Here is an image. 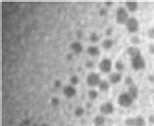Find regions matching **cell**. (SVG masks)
<instances>
[{
    "label": "cell",
    "instance_id": "obj_22",
    "mask_svg": "<svg viewBox=\"0 0 154 126\" xmlns=\"http://www.w3.org/2000/svg\"><path fill=\"white\" fill-rule=\"evenodd\" d=\"M89 39H90V41L93 42V43H97L100 40V36L96 33V32H92V33L90 34V37H89Z\"/></svg>",
    "mask_w": 154,
    "mask_h": 126
},
{
    "label": "cell",
    "instance_id": "obj_30",
    "mask_svg": "<svg viewBox=\"0 0 154 126\" xmlns=\"http://www.w3.org/2000/svg\"><path fill=\"white\" fill-rule=\"evenodd\" d=\"M28 125H30V121L28 119H23L22 124H20V126H28Z\"/></svg>",
    "mask_w": 154,
    "mask_h": 126
},
{
    "label": "cell",
    "instance_id": "obj_29",
    "mask_svg": "<svg viewBox=\"0 0 154 126\" xmlns=\"http://www.w3.org/2000/svg\"><path fill=\"white\" fill-rule=\"evenodd\" d=\"M54 86H55L56 88H60V86H62V81H60V79H57V80L55 81V83H54Z\"/></svg>",
    "mask_w": 154,
    "mask_h": 126
},
{
    "label": "cell",
    "instance_id": "obj_20",
    "mask_svg": "<svg viewBox=\"0 0 154 126\" xmlns=\"http://www.w3.org/2000/svg\"><path fill=\"white\" fill-rule=\"evenodd\" d=\"M115 68H116V71H124V68H125V65L124 63L122 62V61H116L115 62Z\"/></svg>",
    "mask_w": 154,
    "mask_h": 126
},
{
    "label": "cell",
    "instance_id": "obj_31",
    "mask_svg": "<svg viewBox=\"0 0 154 126\" xmlns=\"http://www.w3.org/2000/svg\"><path fill=\"white\" fill-rule=\"evenodd\" d=\"M86 67L88 68H92L94 67V62H92V61H87L86 62Z\"/></svg>",
    "mask_w": 154,
    "mask_h": 126
},
{
    "label": "cell",
    "instance_id": "obj_27",
    "mask_svg": "<svg viewBox=\"0 0 154 126\" xmlns=\"http://www.w3.org/2000/svg\"><path fill=\"white\" fill-rule=\"evenodd\" d=\"M51 105L54 106V107H58L60 105V100L58 98H56V97H54V98H52L51 100Z\"/></svg>",
    "mask_w": 154,
    "mask_h": 126
},
{
    "label": "cell",
    "instance_id": "obj_12",
    "mask_svg": "<svg viewBox=\"0 0 154 126\" xmlns=\"http://www.w3.org/2000/svg\"><path fill=\"white\" fill-rule=\"evenodd\" d=\"M125 7L129 12H136L139 9V3L136 1H127L125 2Z\"/></svg>",
    "mask_w": 154,
    "mask_h": 126
},
{
    "label": "cell",
    "instance_id": "obj_13",
    "mask_svg": "<svg viewBox=\"0 0 154 126\" xmlns=\"http://www.w3.org/2000/svg\"><path fill=\"white\" fill-rule=\"evenodd\" d=\"M127 92L129 93L130 95H131V97L134 100L137 99V97H139V88H137L135 84H133V85H131V86H129Z\"/></svg>",
    "mask_w": 154,
    "mask_h": 126
},
{
    "label": "cell",
    "instance_id": "obj_35",
    "mask_svg": "<svg viewBox=\"0 0 154 126\" xmlns=\"http://www.w3.org/2000/svg\"><path fill=\"white\" fill-rule=\"evenodd\" d=\"M106 14H107V11H106V9H104V8H103V9L100 10V16H104Z\"/></svg>",
    "mask_w": 154,
    "mask_h": 126
},
{
    "label": "cell",
    "instance_id": "obj_38",
    "mask_svg": "<svg viewBox=\"0 0 154 126\" xmlns=\"http://www.w3.org/2000/svg\"><path fill=\"white\" fill-rule=\"evenodd\" d=\"M106 5H107V6H111V5H112V3H111V2H108V3H106Z\"/></svg>",
    "mask_w": 154,
    "mask_h": 126
},
{
    "label": "cell",
    "instance_id": "obj_10",
    "mask_svg": "<svg viewBox=\"0 0 154 126\" xmlns=\"http://www.w3.org/2000/svg\"><path fill=\"white\" fill-rule=\"evenodd\" d=\"M108 80H109V82L112 84H117L122 80V75H121L120 72H112V74H110V75H109Z\"/></svg>",
    "mask_w": 154,
    "mask_h": 126
},
{
    "label": "cell",
    "instance_id": "obj_4",
    "mask_svg": "<svg viewBox=\"0 0 154 126\" xmlns=\"http://www.w3.org/2000/svg\"><path fill=\"white\" fill-rule=\"evenodd\" d=\"M86 81H87V84L90 87H96V86H99L102 79H100V76L98 74H96V72H90V74L87 75Z\"/></svg>",
    "mask_w": 154,
    "mask_h": 126
},
{
    "label": "cell",
    "instance_id": "obj_33",
    "mask_svg": "<svg viewBox=\"0 0 154 126\" xmlns=\"http://www.w3.org/2000/svg\"><path fill=\"white\" fill-rule=\"evenodd\" d=\"M148 122L150 123L151 125L154 124V115H149V116H148Z\"/></svg>",
    "mask_w": 154,
    "mask_h": 126
},
{
    "label": "cell",
    "instance_id": "obj_41",
    "mask_svg": "<svg viewBox=\"0 0 154 126\" xmlns=\"http://www.w3.org/2000/svg\"><path fill=\"white\" fill-rule=\"evenodd\" d=\"M153 103H154V98H153Z\"/></svg>",
    "mask_w": 154,
    "mask_h": 126
},
{
    "label": "cell",
    "instance_id": "obj_28",
    "mask_svg": "<svg viewBox=\"0 0 154 126\" xmlns=\"http://www.w3.org/2000/svg\"><path fill=\"white\" fill-rule=\"evenodd\" d=\"M147 34H148V37L149 38L154 39V27L149 28L148 31H147Z\"/></svg>",
    "mask_w": 154,
    "mask_h": 126
},
{
    "label": "cell",
    "instance_id": "obj_16",
    "mask_svg": "<svg viewBox=\"0 0 154 126\" xmlns=\"http://www.w3.org/2000/svg\"><path fill=\"white\" fill-rule=\"evenodd\" d=\"M104 123H105V117H104V115H97L95 117V119H94L95 126H103Z\"/></svg>",
    "mask_w": 154,
    "mask_h": 126
},
{
    "label": "cell",
    "instance_id": "obj_7",
    "mask_svg": "<svg viewBox=\"0 0 154 126\" xmlns=\"http://www.w3.org/2000/svg\"><path fill=\"white\" fill-rule=\"evenodd\" d=\"M100 112L104 115H111V113L114 112V106L110 102H106V103H103L102 106L100 107Z\"/></svg>",
    "mask_w": 154,
    "mask_h": 126
},
{
    "label": "cell",
    "instance_id": "obj_26",
    "mask_svg": "<svg viewBox=\"0 0 154 126\" xmlns=\"http://www.w3.org/2000/svg\"><path fill=\"white\" fill-rule=\"evenodd\" d=\"M131 42L134 44V45H137V44L140 43V39L139 36H133V37L131 38Z\"/></svg>",
    "mask_w": 154,
    "mask_h": 126
},
{
    "label": "cell",
    "instance_id": "obj_17",
    "mask_svg": "<svg viewBox=\"0 0 154 126\" xmlns=\"http://www.w3.org/2000/svg\"><path fill=\"white\" fill-rule=\"evenodd\" d=\"M113 44H114V41H113L112 39L110 38H106V39H104L103 40V48L105 50H109V49H111L112 46H113Z\"/></svg>",
    "mask_w": 154,
    "mask_h": 126
},
{
    "label": "cell",
    "instance_id": "obj_19",
    "mask_svg": "<svg viewBox=\"0 0 154 126\" xmlns=\"http://www.w3.org/2000/svg\"><path fill=\"white\" fill-rule=\"evenodd\" d=\"M98 96H99V93L97 92L96 90H94V89H91V90L88 92V97H89V99H90L91 101L92 100H96L97 98H98Z\"/></svg>",
    "mask_w": 154,
    "mask_h": 126
},
{
    "label": "cell",
    "instance_id": "obj_21",
    "mask_svg": "<svg viewBox=\"0 0 154 126\" xmlns=\"http://www.w3.org/2000/svg\"><path fill=\"white\" fill-rule=\"evenodd\" d=\"M84 112H85V109L82 107H77L74 111V115L77 117H80L84 115Z\"/></svg>",
    "mask_w": 154,
    "mask_h": 126
},
{
    "label": "cell",
    "instance_id": "obj_6",
    "mask_svg": "<svg viewBox=\"0 0 154 126\" xmlns=\"http://www.w3.org/2000/svg\"><path fill=\"white\" fill-rule=\"evenodd\" d=\"M131 65L132 68L136 71H140L145 68V60L143 56L137 57V58L131 59Z\"/></svg>",
    "mask_w": 154,
    "mask_h": 126
},
{
    "label": "cell",
    "instance_id": "obj_42",
    "mask_svg": "<svg viewBox=\"0 0 154 126\" xmlns=\"http://www.w3.org/2000/svg\"><path fill=\"white\" fill-rule=\"evenodd\" d=\"M68 126H70V125H68Z\"/></svg>",
    "mask_w": 154,
    "mask_h": 126
},
{
    "label": "cell",
    "instance_id": "obj_5",
    "mask_svg": "<svg viewBox=\"0 0 154 126\" xmlns=\"http://www.w3.org/2000/svg\"><path fill=\"white\" fill-rule=\"evenodd\" d=\"M99 68L100 71L103 74H108L112 70V62L110 59L104 58L99 63Z\"/></svg>",
    "mask_w": 154,
    "mask_h": 126
},
{
    "label": "cell",
    "instance_id": "obj_11",
    "mask_svg": "<svg viewBox=\"0 0 154 126\" xmlns=\"http://www.w3.org/2000/svg\"><path fill=\"white\" fill-rule=\"evenodd\" d=\"M70 49L72 50V52H73L74 54L78 55V54H80V53L83 51V46H82V44H81L80 42H78V41H74V42H72V43H71Z\"/></svg>",
    "mask_w": 154,
    "mask_h": 126
},
{
    "label": "cell",
    "instance_id": "obj_3",
    "mask_svg": "<svg viewBox=\"0 0 154 126\" xmlns=\"http://www.w3.org/2000/svg\"><path fill=\"white\" fill-rule=\"evenodd\" d=\"M125 26H126L127 30L130 33H136L140 30V22L134 17L130 18L128 20V22L125 24Z\"/></svg>",
    "mask_w": 154,
    "mask_h": 126
},
{
    "label": "cell",
    "instance_id": "obj_40",
    "mask_svg": "<svg viewBox=\"0 0 154 126\" xmlns=\"http://www.w3.org/2000/svg\"><path fill=\"white\" fill-rule=\"evenodd\" d=\"M32 126H38L37 124H33V125H32Z\"/></svg>",
    "mask_w": 154,
    "mask_h": 126
},
{
    "label": "cell",
    "instance_id": "obj_15",
    "mask_svg": "<svg viewBox=\"0 0 154 126\" xmlns=\"http://www.w3.org/2000/svg\"><path fill=\"white\" fill-rule=\"evenodd\" d=\"M109 87H110V82L107 81V80H102V81H100V85H99V89L100 91H103V92L108 91Z\"/></svg>",
    "mask_w": 154,
    "mask_h": 126
},
{
    "label": "cell",
    "instance_id": "obj_18",
    "mask_svg": "<svg viewBox=\"0 0 154 126\" xmlns=\"http://www.w3.org/2000/svg\"><path fill=\"white\" fill-rule=\"evenodd\" d=\"M135 126H145V119L141 115L135 117Z\"/></svg>",
    "mask_w": 154,
    "mask_h": 126
},
{
    "label": "cell",
    "instance_id": "obj_14",
    "mask_svg": "<svg viewBox=\"0 0 154 126\" xmlns=\"http://www.w3.org/2000/svg\"><path fill=\"white\" fill-rule=\"evenodd\" d=\"M87 52H88V54L92 57H98L100 54V48L97 46H89L87 48Z\"/></svg>",
    "mask_w": 154,
    "mask_h": 126
},
{
    "label": "cell",
    "instance_id": "obj_32",
    "mask_svg": "<svg viewBox=\"0 0 154 126\" xmlns=\"http://www.w3.org/2000/svg\"><path fill=\"white\" fill-rule=\"evenodd\" d=\"M148 49H149V52H150L151 54L154 55V43H150V44H149Z\"/></svg>",
    "mask_w": 154,
    "mask_h": 126
},
{
    "label": "cell",
    "instance_id": "obj_9",
    "mask_svg": "<svg viewBox=\"0 0 154 126\" xmlns=\"http://www.w3.org/2000/svg\"><path fill=\"white\" fill-rule=\"evenodd\" d=\"M127 54L130 56L131 59H134V58H137V57L141 56V52L140 48H137V46H131L127 48Z\"/></svg>",
    "mask_w": 154,
    "mask_h": 126
},
{
    "label": "cell",
    "instance_id": "obj_23",
    "mask_svg": "<svg viewBox=\"0 0 154 126\" xmlns=\"http://www.w3.org/2000/svg\"><path fill=\"white\" fill-rule=\"evenodd\" d=\"M126 126H135V117H128L125 120Z\"/></svg>",
    "mask_w": 154,
    "mask_h": 126
},
{
    "label": "cell",
    "instance_id": "obj_1",
    "mask_svg": "<svg viewBox=\"0 0 154 126\" xmlns=\"http://www.w3.org/2000/svg\"><path fill=\"white\" fill-rule=\"evenodd\" d=\"M130 19L129 17V12L126 8L124 7H119L116 10V22L119 25H125L128 20Z\"/></svg>",
    "mask_w": 154,
    "mask_h": 126
},
{
    "label": "cell",
    "instance_id": "obj_25",
    "mask_svg": "<svg viewBox=\"0 0 154 126\" xmlns=\"http://www.w3.org/2000/svg\"><path fill=\"white\" fill-rule=\"evenodd\" d=\"M125 84L128 85V87L134 84V80H133V78H132L131 76H126V77H125Z\"/></svg>",
    "mask_w": 154,
    "mask_h": 126
},
{
    "label": "cell",
    "instance_id": "obj_2",
    "mask_svg": "<svg viewBox=\"0 0 154 126\" xmlns=\"http://www.w3.org/2000/svg\"><path fill=\"white\" fill-rule=\"evenodd\" d=\"M117 102L120 107L123 108H129L131 107L134 103V99L131 97V95L129 94L128 92H123L118 96V99H117Z\"/></svg>",
    "mask_w": 154,
    "mask_h": 126
},
{
    "label": "cell",
    "instance_id": "obj_37",
    "mask_svg": "<svg viewBox=\"0 0 154 126\" xmlns=\"http://www.w3.org/2000/svg\"><path fill=\"white\" fill-rule=\"evenodd\" d=\"M71 57H72V55H71V54H68L66 58H68V59H71Z\"/></svg>",
    "mask_w": 154,
    "mask_h": 126
},
{
    "label": "cell",
    "instance_id": "obj_34",
    "mask_svg": "<svg viewBox=\"0 0 154 126\" xmlns=\"http://www.w3.org/2000/svg\"><path fill=\"white\" fill-rule=\"evenodd\" d=\"M112 30H113V28L112 27H109V28H107L106 30H105V34L106 35H111L112 34Z\"/></svg>",
    "mask_w": 154,
    "mask_h": 126
},
{
    "label": "cell",
    "instance_id": "obj_39",
    "mask_svg": "<svg viewBox=\"0 0 154 126\" xmlns=\"http://www.w3.org/2000/svg\"><path fill=\"white\" fill-rule=\"evenodd\" d=\"M40 126H49V125H48V124H46V123H43V124H41V125H40Z\"/></svg>",
    "mask_w": 154,
    "mask_h": 126
},
{
    "label": "cell",
    "instance_id": "obj_36",
    "mask_svg": "<svg viewBox=\"0 0 154 126\" xmlns=\"http://www.w3.org/2000/svg\"><path fill=\"white\" fill-rule=\"evenodd\" d=\"M149 80H150L151 82H154V75H153V76H152V75L149 76Z\"/></svg>",
    "mask_w": 154,
    "mask_h": 126
},
{
    "label": "cell",
    "instance_id": "obj_8",
    "mask_svg": "<svg viewBox=\"0 0 154 126\" xmlns=\"http://www.w3.org/2000/svg\"><path fill=\"white\" fill-rule=\"evenodd\" d=\"M63 95L66 97V98H73V97L76 95V89L75 87H73L72 85H66L63 89Z\"/></svg>",
    "mask_w": 154,
    "mask_h": 126
},
{
    "label": "cell",
    "instance_id": "obj_24",
    "mask_svg": "<svg viewBox=\"0 0 154 126\" xmlns=\"http://www.w3.org/2000/svg\"><path fill=\"white\" fill-rule=\"evenodd\" d=\"M79 82V77L77 76V75H72L70 77V83L72 86H74V85H77Z\"/></svg>",
    "mask_w": 154,
    "mask_h": 126
}]
</instances>
